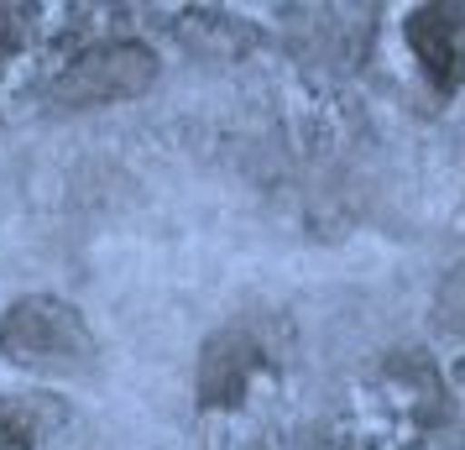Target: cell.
Here are the masks:
<instances>
[{
	"label": "cell",
	"mask_w": 465,
	"mask_h": 450,
	"mask_svg": "<svg viewBox=\"0 0 465 450\" xmlns=\"http://www.w3.org/2000/svg\"><path fill=\"white\" fill-rule=\"evenodd\" d=\"M256 372H262V345L252 341V330L231 325L199 356V398L210 408H235L256 383Z\"/></svg>",
	"instance_id": "4"
},
{
	"label": "cell",
	"mask_w": 465,
	"mask_h": 450,
	"mask_svg": "<svg viewBox=\"0 0 465 450\" xmlns=\"http://www.w3.org/2000/svg\"><path fill=\"white\" fill-rule=\"evenodd\" d=\"M0 356L37 377H89L100 362V345L68 299L26 294L0 315Z\"/></svg>",
	"instance_id": "1"
},
{
	"label": "cell",
	"mask_w": 465,
	"mask_h": 450,
	"mask_svg": "<svg viewBox=\"0 0 465 450\" xmlns=\"http://www.w3.org/2000/svg\"><path fill=\"white\" fill-rule=\"evenodd\" d=\"M157 85V53L147 43H100L53 79V100L74 110L121 105Z\"/></svg>",
	"instance_id": "2"
},
{
	"label": "cell",
	"mask_w": 465,
	"mask_h": 450,
	"mask_svg": "<svg viewBox=\"0 0 465 450\" xmlns=\"http://www.w3.org/2000/svg\"><path fill=\"white\" fill-rule=\"evenodd\" d=\"M408 47L434 95H455L465 79V5H419L408 16Z\"/></svg>",
	"instance_id": "3"
}]
</instances>
